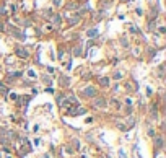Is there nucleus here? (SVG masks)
Masks as SVG:
<instances>
[{
    "label": "nucleus",
    "mask_w": 166,
    "mask_h": 158,
    "mask_svg": "<svg viewBox=\"0 0 166 158\" xmlns=\"http://www.w3.org/2000/svg\"><path fill=\"white\" fill-rule=\"evenodd\" d=\"M95 104H96L98 108H106V99L104 98H96L95 99Z\"/></svg>",
    "instance_id": "nucleus-2"
},
{
    "label": "nucleus",
    "mask_w": 166,
    "mask_h": 158,
    "mask_svg": "<svg viewBox=\"0 0 166 158\" xmlns=\"http://www.w3.org/2000/svg\"><path fill=\"white\" fill-rule=\"evenodd\" d=\"M28 75H29V78H36V73H34V70H28Z\"/></svg>",
    "instance_id": "nucleus-9"
},
{
    "label": "nucleus",
    "mask_w": 166,
    "mask_h": 158,
    "mask_svg": "<svg viewBox=\"0 0 166 158\" xmlns=\"http://www.w3.org/2000/svg\"><path fill=\"white\" fill-rule=\"evenodd\" d=\"M16 54H18L20 57H24V59L28 57V51L26 49H16Z\"/></svg>",
    "instance_id": "nucleus-3"
},
{
    "label": "nucleus",
    "mask_w": 166,
    "mask_h": 158,
    "mask_svg": "<svg viewBox=\"0 0 166 158\" xmlns=\"http://www.w3.org/2000/svg\"><path fill=\"white\" fill-rule=\"evenodd\" d=\"M83 113H85V109H83V108H72V109H69V114H70V116L83 114Z\"/></svg>",
    "instance_id": "nucleus-1"
},
{
    "label": "nucleus",
    "mask_w": 166,
    "mask_h": 158,
    "mask_svg": "<svg viewBox=\"0 0 166 158\" xmlns=\"http://www.w3.org/2000/svg\"><path fill=\"white\" fill-rule=\"evenodd\" d=\"M160 158H163V157H160Z\"/></svg>",
    "instance_id": "nucleus-12"
},
{
    "label": "nucleus",
    "mask_w": 166,
    "mask_h": 158,
    "mask_svg": "<svg viewBox=\"0 0 166 158\" xmlns=\"http://www.w3.org/2000/svg\"><path fill=\"white\" fill-rule=\"evenodd\" d=\"M119 155H120V158H125V155H124V152H122V150L119 152Z\"/></svg>",
    "instance_id": "nucleus-11"
},
{
    "label": "nucleus",
    "mask_w": 166,
    "mask_h": 158,
    "mask_svg": "<svg viewBox=\"0 0 166 158\" xmlns=\"http://www.w3.org/2000/svg\"><path fill=\"white\" fill-rule=\"evenodd\" d=\"M99 85H103V87H108V85H109V80L106 78V77H104V78H99Z\"/></svg>",
    "instance_id": "nucleus-6"
},
{
    "label": "nucleus",
    "mask_w": 166,
    "mask_h": 158,
    "mask_svg": "<svg viewBox=\"0 0 166 158\" xmlns=\"http://www.w3.org/2000/svg\"><path fill=\"white\" fill-rule=\"evenodd\" d=\"M83 95H85V96H95V95H96V91L93 90V88H86V90L83 91Z\"/></svg>",
    "instance_id": "nucleus-4"
},
{
    "label": "nucleus",
    "mask_w": 166,
    "mask_h": 158,
    "mask_svg": "<svg viewBox=\"0 0 166 158\" xmlns=\"http://www.w3.org/2000/svg\"><path fill=\"white\" fill-rule=\"evenodd\" d=\"M54 5H55V7H60V5H62V0H54Z\"/></svg>",
    "instance_id": "nucleus-10"
},
{
    "label": "nucleus",
    "mask_w": 166,
    "mask_h": 158,
    "mask_svg": "<svg viewBox=\"0 0 166 158\" xmlns=\"http://www.w3.org/2000/svg\"><path fill=\"white\" fill-rule=\"evenodd\" d=\"M96 34H98L96 29H90V31H88V36H90V38H93V36H96Z\"/></svg>",
    "instance_id": "nucleus-7"
},
{
    "label": "nucleus",
    "mask_w": 166,
    "mask_h": 158,
    "mask_svg": "<svg viewBox=\"0 0 166 158\" xmlns=\"http://www.w3.org/2000/svg\"><path fill=\"white\" fill-rule=\"evenodd\" d=\"M155 147H156V148H161L163 147V138L161 137H158L156 140H155Z\"/></svg>",
    "instance_id": "nucleus-5"
},
{
    "label": "nucleus",
    "mask_w": 166,
    "mask_h": 158,
    "mask_svg": "<svg viewBox=\"0 0 166 158\" xmlns=\"http://www.w3.org/2000/svg\"><path fill=\"white\" fill-rule=\"evenodd\" d=\"M122 78V73H120V72H116V73H114V80H120Z\"/></svg>",
    "instance_id": "nucleus-8"
}]
</instances>
